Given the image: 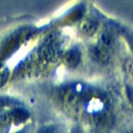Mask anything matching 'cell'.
Segmentation results:
<instances>
[{"instance_id": "cell-2", "label": "cell", "mask_w": 133, "mask_h": 133, "mask_svg": "<svg viewBox=\"0 0 133 133\" xmlns=\"http://www.w3.org/2000/svg\"><path fill=\"white\" fill-rule=\"evenodd\" d=\"M59 56V50L54 44H48L43 46L39 50V57L43 60L52 62L55 61Z\"/></svg>"}, {"instance_id": "cell-4", "label": "cell", "mask_w": 133, "mask_h": 133, "mask_svg": "<svg viewBox=\"0 0 133 133\" xmlns=\"http://www.w3.org/2000/svg\"><path fill=\"white\" fill-rule=\"evenodd\" d=\"M64 100L68 109L74 112H78V109H80V99L78 96L73 92H69L66 94Z\"/></svg>"}, {"instance_id": "cell-11", "label": "cell", "mask_w": 133, "mask_h": 133, "mask_svg": "<svg viewBox=\"0 0 133 133\" xmlns=\"http://www.w3.org/2000/svg\"><path fill=\"white\" fill-rule=\"evenodd\" d=\"M131 49L133 50V41H132V43H131Z\"/></svg>"}, {"instance_id": "cell-10", "label": "cell", "mask_w": 133, "mask_h": 133, "mask_svg": "<svg viewBox=\"0 0 133 133\" xmlns=\"http://www.w3.org/2000/svg\"><path fill=\"white\" fill-rule=\"evenodd\" d=\"M127 94L129 98L130 99V101L133 103V89H127Z\"/></svg>"}, {"instance_id": "cell-9", "label": "cell", "mask_w": 133, "mask_h": 133, "mask_svg": "<svg viewBox=\"0 0 133 133\" xmlns=\"http://www.w3.org/2000/svg\"><path fill=\"white\" fill-rule=\"evenodd\" d=\"M10 117H11V114H8V113H6V112H5V113H3L1 116H0V120L3 122V123H6V122H8L9 121V118H10Z\"/></svg>"}, {"instance_id": "cell-1", "label": "cell", "mask_w": 133, "mask_h": 133, "mask_svg": "<svg viewBox=\"0 0 133 133\" xmlns=\"http://www.w3.org/2000/svg\"><path fill=\"white\" fill-rule=\"evenodd\" d=\"M89 55L92 57L94 61L99 64L105 65L109 63V55L107 51V48L103 46H98V45H93L89 48Z\"/></svg>"}, {"instance_id": "cell-5", "label": "cell", "mask_w": 133, "mask_h": 133, "mask_svg": "<svg viewBox=\"0 0 133 133\" xmlns=\"http://www.w3.org/2000/svg\"><path fill=\"white\" fill-rule=\"evenodd\" d=\"M65 62L69 68H76L80 62V53L77 49H71L66 54Z\"/></svg>"}, {"instance_id": "cell-6", "label": "cell", "mask_w": 133, "mask_h": 133, "mask_svg": "<svg viewBox=\"0 0 133 133\" xmlns=\"http://www.w3.org/2000/svg\"><path fill=\"white\" fill-rule=\"evenodd\" d=\"M12 118H14L15 122L17 123H21V122L26 121L29 117V113L23 109H17L15 110H13V112L11 113Z\"/></svg>"}, {"instance_id": "cell-3", "label": "cell", "mask_w": 133, "mask_h": 133, "mask_svg": "<svg viewBox=\"0 0 133 133\" xmlns=\"http://www.w3.org/2000/svg\"><path fill=\"white\" fill-rule=\"evenodd\" d=\"M98 28V24L96 20L93 19H88L80 24L79 30L83 35L85 36H92L96 33Z\"/></svg>"}, {"instance_id": "cell-7", "label": "cell", "mask_w": 133, "mask_h": 133, "mask_svg": "<svg viewBox=\"0 0 133 133\" xmlns=\"http://www.w3.org/2000/svg\"><path fill=\"white\" fill-rule=\"evenodd\" d=\"M99 42L100 45L106 48H112L114 45V37L109 32H102L99 36Z\"/></svg>"}, {"instance_id": "cell-8", "label": "cell", "mask_w": 133, "mask_h": 133, "mask_svg": "<svg viewBox=\"0 0 133 133\" xmlns=\"http://www.w3.org/2000/svg\"><path fill=\"white\" fill-rule=\"evenodd\" d=\"M8 75H9V70L6 68L2 71H0V87L6 84V80L8 78Z\"/></svg>"}]
</instances>
